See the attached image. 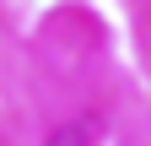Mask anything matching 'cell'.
Here are the masks:
<instances>
[{
  "label": "cell",
  "mask_w": 151,
  "mask_h": 146,
  "mask_svg": "<svg viewBox=\"0 0 151 146\" xmlns=\"http://www.w3.org/2000/svg\"><path fill=\"white\" fill-rule=\"evenodd\" d=\"M43 146H92V124H81V119H70V124H60Z\"/></svg>",
  "instance_id": "1"
}]
</instances>
